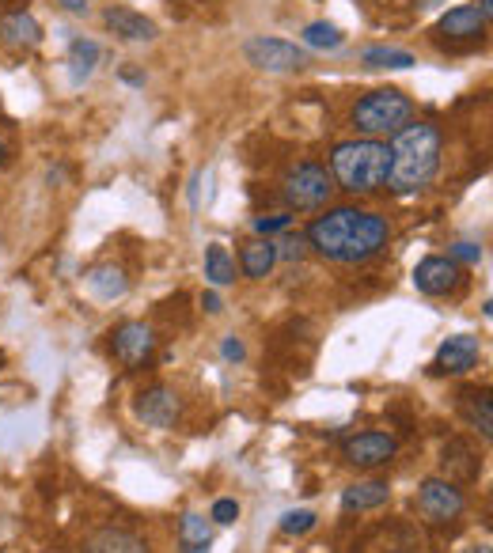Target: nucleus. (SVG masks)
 Segmentation results:
<instances>
[{"label":"nucleus","mask_w":493,"mask_h":553,"mask_svg":"<svg viewBox=\"0 0 493 553\" xmlns=\"http://www.w3.org/2000/svg\"><path fill=\"white\" fill-rule=\"evenodd\" d=\"M406 122H414V103H410V95H402L399 88L368 91L365 99H357V107H353V125H357V133L376 137V141L395 137Z\"/></svg>","instance_id":"4"},{"label":"nucleus","mask_w":493,"mask_h":553,"mask_svg":"<svg viewBox=\"0 0 493 553\" xmlns=\"http://www.w3.org/2000/svg\"><path fill=\"white\" fill-rule=\"evenodd\" d=\"M391 489L387 482H357L342 493V508L346 512H372V508H384Z\"/></svg>","instance_id":"18"},{"label":"nucleus","mask_w":493,"mask_h":553,"mask_svg":"<svg viewBox=\"0 0 493 553\" xmlns=\"http://www.w3.org/2000/svg\"><path fill=\"white\" fill-rule=\"evenodd\" d=\"M4 152H8V148H4V141H0V163H4Z\"/></svg>","instance_id":"38"},{"label":"nucleus","mask_w":493,"mask_h":553,"mask_svg":"<svg viewBox=\"0 0 493 553\" xmlns=\"http://www.w3.org/2000/svg\"><path fill=\"white\" fill-rule=\"evenodd\" d=\"M391 553H414V550H410V546H402V550H391Z\"/></svg>","instance_id":"39"},{"label":"nucleus","mask_w":493,"mask_h":553,"mask_svg":"<svg viewBox=\"0 0 493 553\" xmlns=\"http://www.w3.org/2000/svg\"><path fill=\"white\" fill-rule=\"evenodd\" d=\"M304 254H308V239L304 235H289V239L277 243V258H285V262H300Z\"/></svg>","instance_id":"28"},{"label":"nucleus","mask_w":493,"mask_h":553,"mask_svg":"<svg viewBox=\"0 0 493 553\" xmlns=\"http://www.w3.org/2000/svg\"><path fill=\"white\" fill-rule=\"evenodd\" d=\"M239 266H243V277H251V281H266L270 269L277 266V243L274 239H266V235H258V239H251V243H243V250H239Z\"/></svg>","instance_id":"16"},{"label":"nucleus","mask_w":493,"mask_h":553,"mask_svg":"<svg viewBox=\"0 0 493 553\" xmlns=\"http://www.w3.org/2000/svg\"><path fill=\"white\" fill-rule=\"evenodd\" d=\"M289 224H293V213L258 216V220H255V232H258V235H266V239H270V235H274V232H285Z\"/></svg>","instance_id":"29"},{"label":"nucleus","mask_w":493,"mask_h":553,"mask_svg":"<svg viewBox=\"0 0 493 553\" xmlns=\"http://www.w3.org/2000/svg\"><path fill=\"white\" fill-rule=\"evenodd\" d=\"M110 349H114V357L122 360L126 368H141L156 353V334H152L148 322H122L110 334Z\"/></svg>","instance_id":"9"},{"label":"nucleus","mask_w":493,"mask_h":553,"mask_svg":"<svg viewBox=\"0 0 493 553\" xmlns=\"http://www.w3.org/2000/svg\"><path fill=\"white\" fill-rule=\"evenodd\" d=\"M387 167H391L387 141L353 137V141L334 144L327 171L338 190H346V194H353V197H368L387 182Z\"/></svg>","instance_id":"3"},{"label":"nucleus","mask_w":493,"mask_h":553,"mask_svg":"<svg viewBox=\"0 0 493 553\" xmlns=\"http://www.w3.org/2000/svg\"><path fill=\"white\" fill-rule=\"evenodd\" d=\"M201 307H205V315H220V311H224L217 292H205V296H201Z\"/></svg>","instance_id":"34"},{"label":"nucleus","mask_w":493,"mask_h":553,"mask_svg":"<svg viewBox=\"0 0 493 553\" xmlns=\"http://www.w3.org/2000/svg\"><path fill=\"white\" fill-rule=\"evenodd\" d=\"M334 179H330V171L323 163L315 160H304L289 167V175L281 179V197H285V205L289 209H300V213H315V209H323L330 197H334Z\"/></svg>","instance_id":"5"},{"label":"nucleus","mask_w":493,"mask_h":553,"mask_svg":"<svg viewBox=\"0 0 493 553\" xmlns=\"http://www.w3.org/2000/svg\"><path fill=\"white\" fill-rule=\"evenodd\" d=\"M308 247H315L330 262H342V266H357L376 258L391 239V224L387 216L357 209V205H338L327 209L323 216H315L308 228Z\"/></svg>","instance_id":"1"},{"label":"nucleus","mask_w":493,"mask_h":553,"mask_svg":"<svg viewBox=\"0 0 493 553\" xmlns=\"http://www.w3.org/2000/svg\"><path fill=\"white\" fill-rule=\"evenodd\" d=\"M463 285V269H459L456 258H440V254H429L421 258L418 269H414V288L421 296H448Z\"/></svg>","instance_id":"11"},{"label":"nucleus","mask_w":493,"mask_h":553,"mask_svg":"<svg viewBox=\"0 0 493 553\" xmlns=\"http://www.w3.org/2000/svg\"><path fill=\"white\" fill-rule=\"evenodd\" d=\"M440 470H444V478L452 485H471L482 474V459H478V451L471 440H448L444 451H440Z\"/></svg>","instance_id":"13"},{"label":"nucleus","mask_w":493,"mask_h":553,"mask_svg":"<svg viewBox=\"0 0 493 553\" xmlns=\"http://www.w3.org/2000/svg\"><path fill=\"white\" fill-rule=\"evenodd\" d=\"M486 27H490V19L478 12L475 4H459L452 12H444L440 23L433 27V35L440 42H463V46H471L478 38L486 35Z\"/></svg>","instance_id":"12"},{"label":"nucleus","mask_w":493,"mask_h":553,"mask_svg":"<svg viewBox=\"0 0 493 553\" xmlns=\"http://www.w3.org/2000/svg\"><path fill=\"white\" fill-rule=\"evenodd\" d=\"M220 353H224V360H243V353H247V349H243V341H239V338H228L224 345H220Z\"/></svg>","instance_id":"32"},{"label":"nucleus","mask_w":493,"mask_h":553,"mask_svg":"<svg viewBox=\"0 0 493 553\" xmlns=\"http://www.w3.org/2000/svg\"><path fill=\"white\" fill-rule=\"evenodd\" d=\"M95 65H99V46L92 38H76L69 46V76H73V84H84L95 72Z\"/></svg>","instance_id":"23"},{"label":"nucleus","mask_w":493,"mask_h":553,"mask_svg":"<svg viewBox=\"0 0 493 553\" xmlns=\"http://www.w3.org/2000/svg\"><path fill=\"white\" fill-rule=\"evenodd\" d=\"M391 152V167H387V182L395 194H418L440 171V152H444V137L433 122H406L387 144Z\"/></svg>","instance_id":"2"},{"label":"nucleus","mask_w":493,"mask_h":553,"mask_svg":"<svg viewBox=\"0 0 493 553\" xmlns=\"http://www.w3.org/2000/svg\"><path fill=\"white\" fill-rule=\"evenodd\" d=\"M205 277H209V285H232L236 281V262H232V254L220 247V243H209L205 247Z\"/></svg>","instance_id":"24"},{"label":"nucleus","mask_w":493,"mask_h":553,"mask_svg":"<svg viewBox=\"0 0 493 553\" xmlns=\"http://www.w3.org/2000/svg\"><path fill=\"white\" fill-rule=\"evenodd\" d=\"M61 8H65L69 16H88V12H92V4H88V0H61Z\"/></svg>","instance_id":"33"},{"label":"nucleus","mask_w":493,"mask_h":553,"mask_svg":"<svg viewBox=\"0 0 493 553\" xmlns=\"http://www.w3.org/2000/svg\"><path fill=\"white\" fill-rule=\"evenodd\" d=\"M342 42H346V35L327 19H315V23L304 27V46H311V50H338Z\"/></svg>","instance_id":"26"},{"label":"nucleus","mask_w":493,"mask_h":553,"mask_svg":"<svg viewBox=\"0 0 493 553\" xmlns=\"http://www.w3.org/2000/svg\"><path fill=\"white\" fill-rule=\"evenodd\" d=\"M315 523H319L315 512L300 508V512H285V516H281V531H285V535H308Z\"/></svg>","instance_id":"27"},{"label":"nucleus","mask_w":493,"mask_h":553,"mask_svg":"<svg viewBox=\"0 0 493 553\" xmlns=\"http://www.w3.org/2000/svg\"><path fill=\"white\" fill-rule=\"evenodd\" d=\"M0 38L4 42H12V46H38L42 42V27L35 23L31 12H12V16L0 19Z\"/></svg>","instance_id":"20"},{"label":"nucleus","mask_w":493,"mask_h":553,"mask_svg":"<svg viewBox=\"0 0 493 553\" xmlns=\"http://www.w3.org/2000/svg\"><path fill=\"white\" fill-rule=\"evenodd\" d=\"M179 546H183V553H209V546H213V523L198 516V512H186L179 519Z\"/></svg>","instance_id":"19"},{"label":"nucleus","mask_w":493,"mask_h":553,"mask_svg":"<svg viewBox=\"0 0 493 553\" xmlns=\"http://www.w3.org/2000/svg\"><path fill=\"white\" fill-rule=\"evenodd\" d=\"M133 410H137V417L145 421L148 429H171L179 421V413H183V398L175 394V387L156 383V387L137 394V406Z\"/></svg>","instance_id":"10"},{"label":"nucleus","mask_w":493,"mask_h":553,"mask_svg":"<svg viewBox=\"0 0 493 553\" xmlns=\"http://www.w3.org/2000/svg\"><path fill=\"white\" fill-rule=\"evenodd\" d=\"M459 553H493L490 546H467V550H459Z\"/></svg>","instance_id":"37"},{"label":"nucleus","mask_w":493,"mask_h":553,"mask_svg":"<svg viewBox=\"0 0 493 553\" xmlns=\"http://www.w3.org/2000/svg\"><path fill=\"white\" fill-rule=\"evenodd\" d=\"M103 23L118 38H126V42H152L156 38V23L148 16H141V12L126 8V4H110L107 12H103Z\"/></svg>","instance_id":"15"},{"label":"nucleus","mask_w":493,"mask_h":553,"mask_svg":"<svg viewBox=\"0 0 493 553\" xmlns=\"http://www.w3.org/2000/svg\"><path fill=\"white\" fill-rule=\"evenodd\" d=\"M122 80H126V84H133V88H141V84H145V72H137V69H122Z\"/></svg>","instance_id":"35"},{"label":"nucleus","mask_w":493,"mask_h":553,"mask_svg":"<svg viewBox=\"0 0 493 553\" xmlns=\"http://www.w3.org/2000/svg\"><path fill=\"white\" fill-rule=\"evenodd\" d=\"M463 417H467V425L482 436V440H490L493 436V402H490V391H471L463 394Z\"/></svg>","instance_id":"21"},{"label":"nucleus","mask_w":493,"mask_h":553,"mask_svg":"<svg viewBox=\"0 0 493 553\" xmlns=\"http://www.w3.org/2000/svg\"><path fill=\"white\" fill-rule=\"evenodd\" d=\"M346 463L357 466V470H380L387 466L395 455H399V440L391 436V432H357L353 440L346 444Z\"/></svg>","instance_id":"8"},{"label":"nucleus","mask_w":493,"mask_h":553,"mask_svg":"<svg viewBox=\"0 0 493 553\" xmlns=\"http://www.w3.org/2000/svg\"><path fill=\"white\" fill-rule=\"evenodd\" d=\"M80 553H148V542L141 535H133L126 527H103L95 531Z\"/></svg>","instance_id":"17"},{"label":"nucleus","mask_w":493,"mask_h":553,"mask_svg":"<svg viewBox=\"0 0 493 553\" xmlns=\"http://www.w3.org/2000/svg\"><path fill=\"white\" fill-rule=\"evenodd\" d=\"M0 364H4V357H0Z\"/></svg>","instance_id":"40"},{"label":"nucleus","mask_w":493,"mask_h":553,"mask_svg":"<svg viewBox=\"0 0 493 553\" xmlns=\"http://www.w3.org/2000/svg\"><path fill=\"white\" fill-rule=\"evenodd\" d=\"M88 288H92L99 300H118V296H126L129 288V277L122 266H95L88 273Z\"/></svg>","instance_id":"22"},{"label":"nucleus","mask_w":493,"mask_h":553,"mask_svg":"<svg viewBox=\"0 0 493 553\" xmlns=\"http://www.w3.org/2000/svg\"><path fill=\"white\" fill-rule=\"evenodd\" d=\"M361 61H365L368 69H410L414 54L410 50H395V46H368Z\"/></svg>","instance_id":"25"},{"label":"nucleus","mask_w":493,"mask_h":553,"mask_svg":"<svg viewBox=\"0 0 493 553\" xmlns=\"http://www.w3.org/2000/svg\"><path fill=\"white\" fill-rule=\"evenodd\" d=\"M475 8H478V12H482V16H486V19L493 16V0H478Z\"/></svg>","instance_id":"36"},{"label":"nucleus","mask_w":493,"mask_h":553,"mask_svg":"<svg viewBox=\"0 0 493 553\" xmlns=\"http://www.w3.org/2000/svg\"><path fill=\"white\" fill-rule=\"evenodd\" d=\"M213 523H220V527H228V523H236L239 519V504L232 497H220L217 504H213Z\"/></svg>","instance_id":"30"},{"label":"nucleus","mask_w":493,"mask_h":553,"mask_svg":"<svg viewBox=\"0 0 493 553\" xmlns=\"http://www.w3.org/2000/svg\"><path fill=\"white\" fill-rule=\"evenodd\" d=\"M448 258H456V262H467V266H475L478 258H482V247H478V243H456Z\"/></svg>","instance_id":"31"},{"label":"nucleus","mask_w":493,"mask_h":553,"mask_svg":"<svg viewBox=\"0 0 493 553\" xmlns=\"http://www.w3.org/2000/svg\"><path fill=\"white\" fill-rule=\"evenodd\" d=\"M463 508H467V497H463V489L452 485L448 478H425L418 489V512L425 523H433V527H448V523H456L463 516Z\"/></svg>","instance_id":"6"},{"label":"nucleus","mask_w":493,"mask_h":553,"mask_svg":"<svg viewBox=\"0 0 493 553\" xmlns=\"http://www.w3.org/2000/svg\"><path fill=\"white\" fill-rule=\"evenodd\" d=\"M243 57L247 65H255L262 72H300L308 65V50H300L296 42H285V38H266L258 35L243 46Z\"/></svg>","instance_id":"7"},{"label":"nucleus","mask_w":493,"mask_h":553,"mask_svg":"<svg viewBox=\"0 0 493 553\" xmlns=\"http://www.w3.org/2000/svg\"><path fill=\"white\" fill-rule=\"evenodd\" d=\"M482 357V345L471 334H456L440 345L437 360H433V372L437 375H467Z\"/></svg>","instance_id":"14"}]
</instances>
